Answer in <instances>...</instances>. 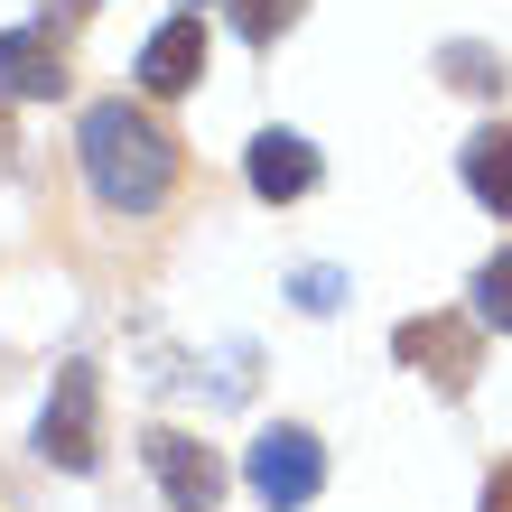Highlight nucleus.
I'll use <instances>...</instances> for the list:
<instances>
[{
  "label": "nucleus",
  "instance_id": "f257e3e1",
  "mask_svg": "<svg viewBox=\"0 0 512 512\" xmlns=\"http://www.w3.org/2000/svg\"><path fill=\"white\" fill-rule=\"evenodd\" d=\"M75 149H84V177H94V196L112 215H159L168 187H177V140L140 103H94Z\"/></svg>",
  "mask_w": 512,
  "mask_h": 512
},
{
  "label": "nucleus",
  "instance_id": "f03ea898",
  "mask_svg": "<svg viewBox=\"0 0 512 512\" xmlns=\"http://www.w3.org/2000/svg\"><path fill=\"white\" fill-rule=\"evenodd\" d=\"M38 457L66 466V475H94L103 457V391H94V364H56V391L38 410Z\"/></svg>",
  "mask_w": 512,
  "mask_h": 512
},
{
  "label": "nucleus",
  "instance_id": "7ed1b4c3",
  "mask_svg": "<svg viewBox=\"0 0 512 512\" xmlns=\"http://www.w3.org/2000/svg\"><path fill=\"white\" fill-rule=\"evenodd\" d=\"M243 475H252V494L270 503V512H298V503H317V485H326V447L308 438V429H261L252 438V457H243Z\"/></svg>",
  "mask_w": 512,
  "mask_h": 512
},
{
  "label": "nucleus",
  "instance_id": "20e7f679",
  "mask_svg": "<svg viewBox=\"0 0 512 512\" xmlns=\"http://www.w3.org/2000/svg\"><path fill=\"white\" fill-rule=\"evenodd\" d=\"M140 457H149V475H159V494H168L177 512H215V503H224V457H215L205 438H187V429H149Z\"/></svg>",
  "mask_w": 512,
  "mask_h": 512
},
{
  "label": "nucleus",
  "instance_id": "39448f33",
  "mask_svg": "<svg viewBox=\"0 0 512 512\" xmlns=\"http://www.w3.org/2000/svg\"><path fill=\"white\" fill-rule=\"evenodd\" d=\"M391 354L419 364L438 391H466V382H475V326H466V317H410L401 336H391Z\"/></svg>",
  "mask_w": 512,
  "mask_h": 512
},
{
  "label": "nucleus",
  "instance_id": "423d86ee",
  "mask_svg": "<svg viewBox=\"0 0 512 512\" xmlns=\"http://www.w3.org/2000/svg\"><path fill=\"white\" fill-rule=\"evenodd\" d=\"M243 177H252V196L261 205H298L317 187V149L298 140V131H261L252 140V159H243Z\"/></svg>",
  "mask_w": 512,
  "mask_h": 512
},
{
  "label": "nucleus",
  "instance_id": "0eeeda50",
  "mask_svg": "<svg viewBox=\"0 0 512 512\" xmlns=\"http://www.w3.org/2000/svg\"><path fill=\"white\" fill-rule=\"evenodd\" d=\"M0 94H28V103L66 94V56L47 28H0Z\"/></svg>",
  "mask_w": 512,
  "mask_h": 512
},
{
  "label": "nucleus",
  "instance_id": "6e6552de",
  "mask_svg": "<svg viewBox=\"0 0 512 512\" xmlns=\"http://www.w3.org/2000/svg\"><path fill=\"white\" fill-rule=\"evenodd\" d=\"M196 75H205V19H168L159 38L140 47V84L149 94H187Z\"/></svg>",
  "mask_w": 512,
  "mask_h": 512
},
{
  "label": "nucleus",
  "instance_id": "1a4fd4ad",
  "mask_svg": "<svg viewBox=\"0 0 512 512\" xmlns=\"http://www.w3.org/2000/svg\"><path fill=\"white\" fill-rule=\"evenodd\" d=\"M457 168H466V187H475V205L485 215H503L512 224V131L503 122H485L466 149H457Z\"/></svg>",
  "mask_w": 512,
  "mask_h": 512
},
{
  "label": "nucleus",
  "instance_id": "9d476101",
  "mask_svg": "<svg viewBox=\"0 0 512 512\" xmlns=\"http://www.w3.org/2000/svg\"><path fill=\"white\" fill-rule=\"evenodd\" d=\"M438 66H447V84H466V94H503V84H512V75H503V56H494V47H466V38L447 47Z\"/></svg>",
  "mask_w": 512,
  "mask_h": 512
},
{
  "label": "nucleus",
  "instance_id": "9b49d317",
  "mask_svg": "<svg viewBox=\"0 0 512 512\" xmlns=\"http://www.w3.org/2000/svg\"><path fill=\"white\" fill-rule=\"evenodd\" d=\"M475 326H503L512 336V252H494L485 270H475Z\"/></svg>",
  "mask_w": 512,
  "mask_h": 512
},
{
  "label": "nucleus",
  "instance_id": "f8f14e48",
  "mask_svg": "<svg viewBox=\"0 0 512 512\" xmlns=\"http://www.w3.org/2000/svg\"><path fill=\"white\" fill-rule=\"evenodd\" d=\"M233 28H243L252 47H270L280 28H298V0H233Z\"/></svg>",
  "mask_w": 512,
  "mask_h": 512
},
{
  "label": "nucleus",
  "instance_id": "ddd939ff",
  "mask_svg": "<svg viewBox=\"0 0 512 512\" xmlns=\"http://www.w3.org/2000/svg\"><path fill=\"white\" fill-rule=\"evenodd\" d=\"M289 298H298L308 317H326V308L345 298V280H336V270H298V280H289Z\"/></svg>",
  "mask_w": 512,
  "mask_h": 512
},
{
  "label": "nucleus",
  "instance_id": "4468645a",
  "mask_svg": "<svg viewBox=\"0 0 512 512\" xmlns=\"http://www.w3.org/2000/svg\"><path fill=\"white\" fill-rule=\"evenodd\" d=\"M485 512H512V466H503L494 485H485Z\"/></svg>",
  "mask_w": 512,
  "mask_h": 512
},
{
  "label": "nucleus",
  "instance_id": "2eb2a0df",
  "mask_svg": "<svg viewBox=\"0 0 512 512\" xmlns=\"http://www.w3.org/2000/svg\"><path fill=\"white\" fill-rule=\"evenodd\" d=\"M10 149H19V140H10V103H0V168H10Z\"/></svg>",
  "mask_w": 512,
  "mask_h": 512
}]
</instances>
